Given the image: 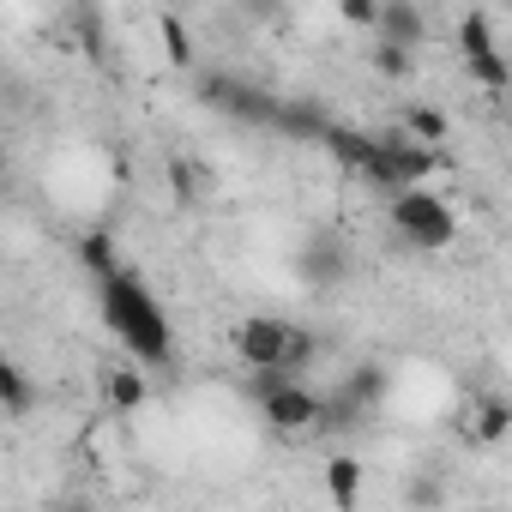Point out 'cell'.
Listing matches in <instances>:
<instances>
[{"label":"cell","instance_id":"obj_6","mask_svg":"<svg viewBox=\"0 0 512 512\" xmlns=\"http://www.w3.org/2000/svg\"><path fill=\"white\" fill-rule=\"evenodd\" d=\"M260 416L272 434H308V428H326V398L308 380H284L278 392L260 398Z\"/></svg>","mask_w":512,"mask_h":512},{"label":"cell","instance_id":"obj_20","mask_svg":"<svg viewBox=\"0 0 512 512\" xmlns=\"http://www.w3.org/2000/svg\"><path fill=\"white\" fill-rule=\"evenodd\" d=\"M482 49H494V25H488V13H464L458 19V55H482Z\"/></svg>","mask_w":512,"mask_h":512},{"label":"cell","instance_id":"obj_24","mask_svg":"<svg viewBox=\"0 0 512 512\" xmlns=\"http://www.w3.org/2000/svg\"><path fill=\"white\" fill-rule=\"evenodd\" d=\"M169 181H175V199H181V205H193V199H199V193H193V187H199V175H193L181 157L169 163Z\"/></svg>","mask_w":512,"mask_h":512},{"label":"cell","instance_id":"obj_25","mask_svg":"<svg viewBox=\"0 0 512 512\" xmlns=\"http://www.w3.org/2000/svg\"><path fill=\"white\" fill-rule=\"evenodd\" d=\"M344 25H380V7H374V0H344Z\"/></svg>","mask_w":512,"mask_h":512},{"label":"cell","instance_id":"obj_13","mask_svg":"<svg viewBox=\"0 0 512 512\" xmlns=\"http://www.w3.org/2000/svg\"><path fill=\"white\" fill-rule=\"evenodd\" d=\"M404 133H410L416 145L440 151V145H446V133H452V121H446L434 103H410V109H404Z\"/></svg>","mask_w":512,"mask_h":512},{"label":"cell","instance_id":"obj_18","mask_svg":"<svg viewBox=\"0 0 512 512\" xmlns=\"http://www.w3.org/2000/svg\"><path fill=\"white\" fill-rule=\"evenodd\" d=\"M79 266H85V272H91V278H97V284H103V278H115V272H121V266H115V241H109V235H103V229H91V235H85V241H79Z\"/></svg>","mask_w":512,"mask_h":512},{"label":"cell","instance_id":"obj_21","mask_svg":"<svg viewBox=\"0 0 512 512\" xmlns=\"http://www.w3.org/2000/svg\"><path fill=\"white\" fill-rule=\"evenodd\" d=\"M157 31H163V49H169V61H175V67H193V43H187V25H181L175 13H163V19H157Z\"/></svg>","mask_w":512,"mask_h":512},{"label":"cell","instance_id":"obj_3","mask_svg":"<svg viewBox=\"0 0 512 512\" xmlns=\"http://www.w3.org/2000/svg\"><path fill=\"white\" fill-rule=\"evenodd\" d=\"M440 169V151H428V145H416L410 133H386V139H374V157H368V169H362V181H374L380 193H416V187H428V175Z\"/></svg>","mask_w":512,"mask_h":512},{"label":"cell","instance_id":"obj_12","mask_svg":"<svg viewBox=\"0 0 512 512\" xmlns=\"http://www.w3.org/2000/svg\"><path fill=\"white\" fill-rule=\"evenodd\" d=\"M344 272H350V260H344L338 241H314V247L302 253V278H308V284H338Z\"/></svg>","mask_w":512,"mask_h":512},{"label":"cell","instance_id":"obj_8","mask_svg":"<svg viewBox=\"0 0 512 512\" xmlns=\"http://www.w3.org/2000/svg\"><path fill=\"white\" fill-rule=\"evenodd\" d=\"M374 31H380V43H392V49H422L428 19H422V7H410V0H386Z\"/></svg>","mask_w":512,"mask_h":512},{"label":"cell","instance_id":"obj_16","mask_svg":"<svg viewBox=\"0 0 512 512\" xmlns=\"http://www.w3.org/2000/svg\"><path fill=\"white\" fill-rule=\"evenodd\" d=\"M464 73L482 85V91H512V61L500 49H482V55H464Z\"/></svg>","mask_w":512,"mask_h":512},{"label":"cell","instance_id":"obj_1","mask_svg":"<svg viewBox=\"0 0 512 512\" xmlns=\"http://www.w3.org/2000/svg\"><path fill=\"white\" fill-rule=\"evenodd\" d=\"M97 308H103V326L127 344V356H133V368H169L175 362V332H169V314L157 308V296L145 290V278L139 272H115V278H103L97 284Z\"/></svg>","mask_w":512,"mask_h":512},{"label":"cell","instance_id":"obj_23","mask_svg":"<svg viewBox=\"0 0 512 512\" xmlns=\"http://www.w3.org/2000/svg\"><path fill=\"white\" fill-rule=\"evenodd\" d=\"M404 500H410V506H416V512H434V506H440V500H446V494H440V482H434V476H416V482H410V488H404Z\"/></svg>","mask_w":512,"mask_h":512},{"label":"cell","instance_id":"obj_2","mask_svg":"<svg viewBox=\"0 0 512 512\" xmlns=\"http://www.w3.org/2000/svg\"><path fill=\"white\" fill-rule=\"evenodd\" d=\"M386 223H392V235H398V241H410V247H422V253H434V247H452V241H458V211H452L440 193H428V187L386 199Z\"/></svg>","mask_w":512,"mask_h":512},{"label":"cell","instance_id":"obj_14","mask_svg":"<svg viewBox=\"0 0 512 512\" xmlns=\"http://www.w3.org/2000/svg\"><path fill=\"white\" fill-rule=\"evenodd\" d=\"M326 151L344 163V169H368V157H374V139L368 133H356V127H344V121H332V133H326Z\"/></svg>","mask_w":512,"mask_h":512},{"label":"cell","instance_id":"obj_22","mask_svg":"<svg viewBox=\"0 0 512 512\" xmlns=\"http://www.w3.org/2000/svg\"><path fill=\"white\" fill-rule=\"evenodd\" d=\"M374 73H380V79H404V73H410V49L380 43V49H374Z\"/></svg>","mask_w":512,"mask_h":512},{"label":"cell","instance_id":"obj_11","mask_svg":"<svg viewBox=\"0 0 512 512\" xmlns=\"http://www.w3.org/2000/svg\"><path fill=\"white\" fill-rule=\"evenodd\" d=\"M326 494H332L338 512H356V500H362V464H356L350 452H338V458L326 464Z\"/></svg>","mask_w":512,"mask_h":512},{"label":"cell","instance_id":"obj_10","mask_svg":"<svg viewBox=\"0 0 512 512\" xmlns=\"http://www.w3.org/2000/svg\"><path fill=\"white\" fill-rule=\"evenodd\" d=\"M103 398L115 404V410H145V398H151V386H145V368H109L103 374Z\"/></svg>","mask_w":512,"mask_h":512},{"label":"cell","instance_id":"obj_9","mask_svg":"<svg viewBox=\"0 0 512 512\" xmlns=\"http://www.w3.org/2000/svg\"><path fill=\"white\" fill-rule=\"evenodd\" d=\"M278 133H290V139H320V145H326L332 115H326L314 97H290V103H278Z\"/></svg>","mask_w":512,"mask_h":512},{"label":"cell","instance_id":"obj_7","mask_svg":"<svg viewBox=\"0 0 512 512\" xmlns=\"http://www.w3.org/2000/svg\"><path fill=\"white\" fill-rule=\"evenodd\" d=\"M386 398V368H374V362H362L332 398H326V428H344V422H356V416H368L374 404Z\"/></svg>","mask_w":512,"mask_h":512},{"label":"cell","instance_id":"obj_19","mask_svg":"<svg viewBox=\"0 0 512 512\" xmlns=\"http://www.w3.org/2000/svg\"><path fill=\"white\" fill-rule=\"evenodd\" d=\"M314 362H320V338H314L308 326H296V332H290V356H284V374H290V380H308V368H314Z\"/></svg>","mask_w":512,"mask_h":512},{"label":"cell","instance_id":"obj_17","mask_svg":"<svg viewBox=\"0 0 512 512\" xmlns=\"http://www.w3.org/2000/svg\"><path fill=\"white\" fill-rule=\"evenodd\" d=\"M0 398H7V416H13V422H19V416H31L37 392H31V374H25L19 362H0Z\"/></svg>","mask_w":512,"mask_h":512},{"label":"cell","instance_id":"obj_26","mask_svg":"<svg viewBox=\"0 0 512 512\" xmlns=\"http://www.w3.org/2000/svg\"><path fill=\"white\" fill-rule=\"evenodd\" d=\"M55 512H97V506H85V500H67V506H55Z\"/></svg>","mask_w":512,"mask_h":512},{"label":"cell","instance_id":"obj_15","mask_svg":"<svg viewBox=\"0 0 512 512\" xmlns=\"http://www.w3.org/2000/svg\"><path fill=\"white\" fill-rule=\"evenodd\" d=\"M470 434L482 446H500L512 434V404L506 398H476V416H470Z\"/></svg>","mask_w":512,"mask_h":512},{"label":"cell","instance_id":"obj_4","mask_svg":"<svg viewBox=\"0 0 512 512\" xmlns=\"http://www.w3.org/2000/svg\"><path fill=\"white\" fill-rule=\"evenodd\" d=\"M193 97L217 115H235V121H253V127H278V103L284 97H266L253 79H235V73H199Z\"/></svg>","mask_w":512,"mask_h":512},{"label":"cell","instance_id":"obj_5","mask_svg":"<svg viewBox=\"0 0 512 512\" xmlns=\"http://www.w3.org/2000/svg\"><path fill=\"white\" fill-rule=\"evenodd\" d=\"M290 320H272V314H247L235 320L229 332V350L241 356L247 374H284V356H290Z\"/></svg>","mask_w":512,"mask_h":512}]
</instances>
